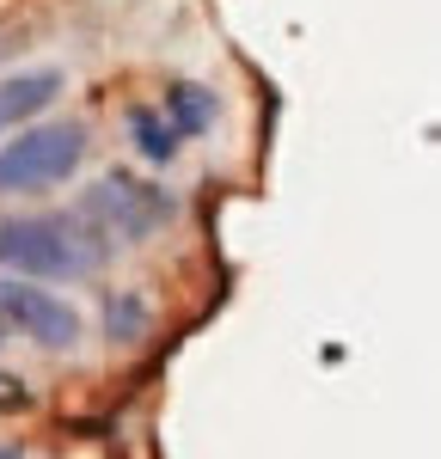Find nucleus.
I'll list each match as a JSON object with an SVG mask.
<instances>
[{
    "instance_id": "3",
    "label": "nucleus",
    "mask_w": 441,
    "mask_h": 459,
    "mask_svg": "<svg viewBox=\"0 0 441 459\" xmlns=\"http://www.w3.org/2000/svg\"><path fill=\"white\" fill-rule=\"evenodd\" d=\"M86 214H92V227L99 233H117V239H129V246H142V239H153L172 214H178V203L153 184V178H135V172H105L92 190H86Z\"/></svg>"
},
{
    "instance_id": "9",
    "label": "nucleus",
    "mask_w": 441,
    "mask_h": 459,
    "mask_svg": "<svg viewBox=\"0 0 441 459\" xmlns=\"http://www.w3.org/2000/svg\"><path fill=\"white\" fill-rule=\"evenodd\" d=\"M0 398H6V404H25V386H6V380H0Z\"/></svg>"
},
{
    "instance_id": "6",
    "label": "nucleus",
    "mask_w": 441,
    "mask_h": 459,
    "mask_svg": "<svg viewBox=\"0 0 441 459\" xmlns=\"http://www.w3.org/2000/svg\"><path fill=\"white\" fill-rule=\"evenodd\" d=\"M160 117L178 129V142H184V135H209V129H215V117H220V105H215V92H209V86H196V80H172Z\"/></svg>"
},
{
    "instance_id": "8",
    "label": "nucleus",
    "mask_w": 441,
    "mask_h": 459,
    "mask_svg": "<svg viewBox=\"0 0 441 459\" xmlns=\"http://www.w3.org/2000/svg\"><path fill=\"white\" fill-rule=\"evenodd\" d=\"M142 331H147V307L135 294H110L105 300V337L110 343H135Z\"/></svg>"
},
{
    "instance_id": "4",
    "label": "nucleus",
    "mask_w": 441,
    "mask_h": 459,
    "mask_svg": "<svg viewBox=\"0 0 441 459\" xmlns=\"http://www.w3.org/2000/svg\"><path fill=\"white\" fill-rule=\"evenodd\" d=\"M0 331H19L37 350H74L80 343V313L43 282L0 276Z\"/></svg>"
},
{
    "instance_id": "10",
    "label": "nucleus",
    "mask_w": 441,
    "mask_h": 459,
    "mask_svg": "<svg viewBox=\"0 0 441 459\" xmlns=\"http://www.w3.org/2000/svg\"><path fill=\"white\" fill-rule=\"evenodd\" d=\"M0 459H25V454H19V447H6V441H0Z\"/></svg>"
},
{
    "instance_id": "5",
    "label": "nucleus",
    "mask_w": 441,
    "mask_h": 459,
    "mask_svg": "<svg viewBox=\"0 0 441 459\" xmlns=\"http://www.w3.org/2000/svg\"><path fill=\"white\" fill-rule=\"evenodd\" d=\"M62 86H68V74H62V68H19V74H0V135H6V129H25V123H37L43 110L62 99Z\"/></svg>"
},
{
    "instance_id": "7",
    "label": "nucleus",
    "mask_w": 441,
    "mask_h": 459,
    "mask_svg": "<svg viewBox=\"0 0 441 459\" xmlns=\"http://www.w3.org/2000/svg\"><path fill=\"white\" fill-rule=\"evenodd\" d=\"M129 142H135V153H142L147 166H172V160H178V129H172L153 105L129 110Z\"/></svg>"
},
{
    "instance_id": "1",
    "label": "nucleus",
    "mask_w": 441,
    "mask_h": 459,
    "mask_svg": "<svg viewBox=\"0 0 441 459\" xmlns=\"http://www.w3.org/2000/svg\"><path fill=\"white\" fill-rule=\"evenodd\" d=\"M110 257V239L68 214H13L0 221V270L25 282H62V276H92Z\"/></svg>"
},
{
    "instance_id": "2",
    "label": "nucleus",
    "mask_w": 441,
    "mask_h": 459,
    "mask_svg": "<svg viewBox=\"0 0 441 459\" xmlns=\"http://www.w3.org/2000/svg\"><path fill=\"white\" fill-rule=\"evenodd\" d=\"M86 160L80 123H25L13 142H0V196H31L68 184Z\"/></svg>"
}]
</instances>
